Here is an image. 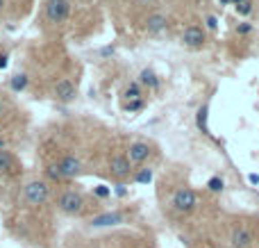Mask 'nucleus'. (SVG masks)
<instances>
[{"label": "nucleus", "mask_w": 259, "mask_h": 248, "mask_svg": "<svg viewBox=\"0 0 259 248\" xmlns=\"http://www.w3.org/2000/svg\"><path fill=\"white\" fill-rule=\"evenodd\" d=\"M116 223H123V217L121 214H103V217H96L94 221H91V226L100 228V226H116Z\"/></svg>", "instance_id": "13"}, {"label": "nucleus", "mask_w": 259, "mask_h": 248, "mask_svg": "<svg viewBox=\"0 0 259 248\" xmlns=\"http://www.w3.org/2000/svg\"><path fill=\"white\" fill-rule=\"evenodd\" d=\"M57 210L62 214H68V217H75V214L84 212V196L75 189H66L59 194L57 198Z\"/></svg>", "instance_id": "2"}, {"label": "nucleus", "mask_w": 259, "mask_h": 248, "mask_svg": "<svg viewBox=\"0 0 259 248\" xmlns=\"http://www.w3.org/2000/svg\"><path fill=\"white\" fill-rule=\"evenodd\" d=\"M139 85L148 87V89H157V87L161 85V80L150 71V68H146V71H141V80H139Z\"/></svg>", "instance_id": "14"}, {"label": "nucleus", "mask_w": 259, "mask_h": 248, "mask_svg": "<svg viewBox=\"0 0 259 248\" xmlns=\"http://www.w3.org/2000/svg\"><path fill=\"white\" fill-rule=\"evenodd\" d=\"M46 176H48L50 180H64L59 169H57V164H48V167H46Z\"/></svg>", "instance_id": "16"}, {"label": "nucleus", "mask_w": 259, "mask_h": 248, "mask_svg": "<svg viewBox=\"0 0 259 248\" xmlns=\"http://www.w3.org/2000/svg\"><path fill=\"white\" fill-rule=\"evenodd\" d=\"M96 194H98V196H107V194H109V191H107V189H105V187H100V189H96Z\"/></svg>", "instance_id": "23"}, {"label": "nucleus", "mask_w": 259, "mask_h": 248, "mask_svg": "<svg viewBox=\"0 0 259 248\" xmlns=\"http://www.w3.org/2000/svg\"><path fill=\"white\" fill-rule=\"evenodd\" d=\"M168 27V18L164 14H150L146 18V32L148 34H161Z\"/></svg>", "instance_id": "12"}, {"label": "nucleus", "mask_w": 259, "mask_h": 248, "mask_svg": "<svg viewBox=\"0 0 259 248\" xmlns=\"http://www.w3.org/2000/svg\"><path fill=\"white\" fill-rule=\"evenodd\" d=\"M137 3H141V5H148V3H152V0H137Z\"/></svg>", "instance_id": "26"}, {"label": "nucleus", "mask_w": 259, "mask_h": 248, "mask_svg": "<svg viewBox=\"0 0 259 248\" xmlns=\"http://www.w3.org/2000/svg\"><path fill=\"white\" fill-rule=\"evenodd\" d=\"M237 30H239V32H250V25H239Z\"/></svg>", "instance_id": "24"}, {"label": "nucleus", "mask_w": 259, "mask_h": 248, "mask_svg": "<svg viewBox=\"0 0 259 248\" xmlns=\"http://www.w3.org/2000/svg\"><path fill=\"white\" fill-rule=\"evenodd\" d=\"M150 146L146 144V141H132V144L127 146V155L125 157L130 159V164L132 167H139V164H143L148 157H150Z\"/></svg>", "instance_id": "8"}, {"label": "nucleus", "mask_w": 259, "mask_h": 248, "mask_svg": "<svg viewBox=\"0 0 259 248\" xmlns=\"http://www.w3.org/2000/svg\"><path fill=\"white\" fill-rule=\"evenodd\" d=\"M237 9H239V14H250V9H252V3H250V0H246V3L237 5Z\"/></svg>", "instance_id": "20"}, {"label": "nucleus", "mask_w": 259, "mask_h": 248, "mask_svg": "<svg viewBox=\"0 0 259 248\" xmlns=\"http://www.w3.org/2000/svg\"><path fill=\"white\" fill-rule=\"evenodd\" d=\"M50 198V185L46 180H30L23 187V200L30 208H41Z\"/></svg>", "instance_id": "1"}, {"label": "nucleus", "mask_w": 259, "mask_h": 248, "mask_svg": "<svg viewBox=\"0 0 259 248\" xmlns=\"http://www.w3.org/2000/svg\"><path fill=\"white\" fill-rule=\"evenodd\" d=\"M75 94H77V89L68 77L57 80V85H55V98H57L59 103H71V100L75 98Z\"/></svg>", "instance_id": "10"}, {"label": "nucleus", "mask_w": 259, "mask_h": 248, "mask_svg": "<svg viewBox=\"0 0 259 248\" xmlns=\"http://www.w3.org/2000/svg\"><path fill=\"white\" fill-rule=\"evenodd\" d=\"M170 205H173L175 212L189 214L198 205V196L191 187H180V189L173 194V198H170Z\"/></svg>", "instance_id": "3"}, {"label": "nucleus", "mask_w": 259, "mask_h": 248, "mask_svg": "<svg viewBox=\"0 0 259 248\" xmlns=\"http://www.w3.org/2000/svg\"><path fill=\"white\" fill-rule=\"evenodd\" d=\"M3 7H5V0H0V12H3Z\"/></svg>", "instance_id": "27"}, {"label": "nucleus", "mask_w": 259, "mask_h": 248, "mask_svg": "<svg viewBox=\"0 0 259 248\" xmlns=\"http://www.w3.org/2000/svg\"><path fill=\"white\" fill-rule=\"evenodd\" d=\"M207 41V34L205 30H202L200 25H189L184 27L182 32V44L187 46V48H202Z\"/></svg>", "instance_id": "9"}, {"label": "nucleus", "mask_w": 259, "mask_h": 248, "mask_svg": "<svg viewBox=\"0 0 259 248\" xmlns=\"http://www.w3.org/2000/svg\"><path fill=\"white\" fill-rule=\"evenodd\" d=\"M207 187H209V191H223V178H211Z\"/></svg>", "instance_id": "18"}, {"label": "nucleus", "mask_w": 259, "mask_h": 248, "mask_svg": "<svg viewBox=\"0 0 259 248\" xmlns=\"http://www.w3.org/2000/svg\"><path fill=\"white\" fill-rule=\"evenodd\" d=\"M207 27H209V30H214L216 27V18L214 16H207Z\"/></svg>", "instance_id": "22"}, {"label": "nucleus", "mask_w": 259, "mask_h": 248, "mask_svg": "<svg viewBox=\"0 0 259 248\" xmlns=\"http://www.w3.org/2000/svg\"><path fill=\"white\" fill-rule=\"evenodd\" d=\"M44 14H46V21L57 25V23H64L71 14V3L68 0H46L44 5Z\"/></svg>", "instance_id": "4"}, {"label": "nucleus", "mask_w": 259, "mask_h": 248, "mask_svg": "<svg viewBox=\"0 0 259 248\" xmlns=\"http://www.w3.org/2000/svg\"><path fill=\"white\" fill-rule=\"evenodd\" d=\"M5 64H7V57H5V55H0V68H5Z\"/></svg>", "instance_id": "25"}, {"label": "nucleus", "mask_w": 259, "mask_h": 248, "mask_svg": "<svg viewBox=\"0 0 259 248\" xmlns=\"http://www.w3.org/2000/svg\"><path fill=\"white\" fill-rule=\"evenodd\" d=\"M150 178H152V173L148 171V169H143V171L137 176V180H139V182H148V180H150Z\"/></svg>", "instance_id": "21"}, {"label": "nucleus", "mask_w": 259, "mask_h": 248, "mask_svg": "<svg viewBox=\"0 0 259 248\" xmlns=\"http://www.w3.org/2000/svg\"><path fill=\"white\" fill-rule=\"evenodd\" d=\"M16 173H21V167H18L14 153L0 148V176H16Z\"/></svg>", "instance_id": "11"}, {"label": "nucleus", "mask_w": 259, "mask_h": 248, "mask_svg": "<svg viewBox=\"0 0 259 248\" xmlns=\"http://www.w3.org/2000/svg\"><path fill=\"white\" fill-rule=\"evenodd\" d=\"M123 96L130 100H139V98H143V91H141V85L139 82H132V85H127L125 87V91H123Z\"/></svg>", "instance_id": "15"}, {"label": "nucleus", "mask_w": 259, "mask_h": 248, "mask_svg": "<svg viewBox=\"0 0 259 248\" xmlns=\"http://www.w3.org/2000/svg\"><path fill=\"white\" fill-rule=\"evenodd\" d=\"M230 244H232V248H252L255 235H252V230L248 226L239 223V226H234L230 230Z\"/></svg>", "instance_id": "5"}, {"label": "nucleus", "mask_w": 259, "mask_h": 248, "mask_svg": "<svg viewBox=\"0 0 259 248\" xmlns=\"http://www.w3.org/2000/svg\"><path fill=\"white\" fill-rule=\"evenodd\" d=\"M25 85H27V77L25 75H14V80H12V89L14 91L25 89Z\"/></svg>", "instance_id": "17"}, {"label": "nucleus", "mask_w": 259, "mask_h": 248, "mask_svg": "<svg viewBox=\"0 0 259 248\" xmlns=\"http://www.w3.org/2000/svg\"><path fill=\"white\" fill-rule=\"evenodd\" d=\"M141 107H143V98H139V100H130V103L125 105L127 112H137V109H141Z\"/></svg>", "instance_id": "19"}, {"label": "nucleus", "mask_w": 259, "mask_h": 248, "mask_svg": "<svg viewBox=\"0 0 259 248\" xmlns=\"http://www.w3.org/2000/svg\"><path fill=\"white\" fill-rule=\"evenodd\" d=\"M109 173H112V178H116V180H127L130 176H132V164H130V159L125 155H112L109 157Z\"/></svg>", "instance_id": "6"}, {"label": "nucleus", "mask_w": 259, "mask_h": 248, "mask_svg": "<svg viewBox=\"0 0 259 248\" xmlns=\"http://www.w3.org/2000/svg\"><path fill=\"white\" fill-rule=\"evenodd\" d=\"M57 169H59L64 180H73V178H77L82 173V162L75 157V155H64V157H59Z\"/></svg>", "instance_id": "7"}, {"label": "nucleus", "mask_w": 259, "mask_h": 248, "mask_svg": "<svg viewBox=\"0 0 259 248\" xmlns=\"http://www.w3.org/2000/svg\"><path fill=\"white\" fill-rule=\"evenodd\" d=\"M0 112H3V103H0Z\"/></svg>", "instance_id": "28"}]
</instances>
